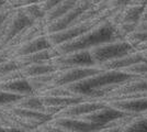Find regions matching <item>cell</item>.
Returning <instances> with one entry per match:
<instances>
[{
	"label": "cell",
	"mask_w": 147,
	"mask_h": 132,
	"mask_svg": "<svg viewBox=\"0 0 147 132\" xmlns=\"http://www.w3.org/2000/svg\"><path fill=\"white\" fill-rule=\"evenodd\" d=\"M135 77L138 76L127 75L115 70H102L86 79L63 87H65L75 96L86 97L90 99H102L104 96L113 91L117 86Z\"/></svg>",
	"instance_id": "cell-1"
},
{
	"label": "cell",
	"mask_w": 147,
	"mask_h": 132,
	"mask_svg": "<svg viewBox=\"0 0 147 132\" xmlns=\"http://www.w3.org/2000/svg\"><path fill=\"white\" fill-rule=\"evenodd\" d=\"M121 132H147V118L137 117L123 128Z\"/></svg>",
	"instance_id": "cell-22"
},
{
	"label": "cell",
	"mask_w": 147,
	"mask_h": 132,
	"mask_svg": "<svg viewBox=\"0 0 147 132\" xmlns=\"http://www.w3.org/2000/svg\"><path fill=\"white\" fill-rule=\"evenodd\" d=\"M28 132H44V131H42V130H40L38 128H36V129H33V130H30V131H28Z\"/></svg>",
	"instance_id": "cell-32"
},
{
	"label": "cell",
	"mask_w": 147,
	"mask_h": 132,
	"mask_svg": "<svg viewBox=\"0 0 147 132\" xmlns=\"http://www.w3.org/2000/svg\"><path fill=\"white\" fill-rule=\"evenodd\" d=\"M145 8L147 9V1H146V5H145Z\"/></svg>",
	"instance_id": "cell-34"
},
{
	"label": "cell",
	"mask_w": 147,
	"mask_h": 132,
	"mask_svg": "<svg viewBox=\"0 0 147 132\" xmlns=\"http://www.w3.org/2000/svg\"><path fill=\"white\" fill-rule=\"evenodd\" d=\"M136 31H147V22H145V23H137Z\"/></svg>",
	"instance_id": "cell-28"
},
{
	"label": "cell",
	"mask_w": 147,
	"mask_h": 132,
	"mask_svg": "<svg viewBox=\"0 0 147 132\" xmlns=\"http://www.w3.org/2000/svg\"><path fill=\"white\" fill-rule=\"evenodd\" d=\"M76 3H77V0H59L58 3L51 11L44 14V23L47 24V23L54 22L61 17H64L66 13L69 12L74 7L76 6Z\"/></svg>",
	"instance_id": "cell-18"
},
{
	"label": "cell",
	"mask_w": 147,
	"mask_h": 132,
	"mask_svg": "<svg viewBox=\"0 0 147 132\" xmlns=\"http://www.w3.org/2000/svg\"><path fill=\"white\" fill-rule=\"evenodd\" d=\"M31 22L19 9H13L0 25V51L8 47L13 39Z\"/></svg>",
	"instance_id": "cell-4"
},
{
	"label": "cell",
	"mask_w": 147,
	"mask_h": 132,
	"mask_svg": "<svg viewBox=\"0 0 147 132\" xmlns=\"http://www.w3.org/2000/svg\"><path fill=\"white\" fill-rule=\"evenodd\" d=\"M142 61H145L143 56H142L141 53L138 52H133L129 55H125L123 57H120V58H117V60H113L111 62H108V63H104L99 65L97 67L101 69V70H115V72H121L124 68L129 67L131 65H133L135 63H138V62H142Z\"/></svg>",
	"instance_id": "cell-16"
},
{
	"label": "cell",
	"mask_w": 147,
	"mask_h": 132,
	"mask_svg": "<svg viewBox=\"0 0 147 132\" xmlns=\"http://www.w3.org/2000/svg\"><path fill=\"white\" fill-rule=\"evenodd\" d=\"M145 22H147V9L146 8H145V9H144V11L142 12L138 23H145Z\"/></svg>",
	"instance_id": "cell-27"
},
{
	"label": "cell",
	"mask_w": 147,
	"mask_h": 132,
	"mask_svg": "<svg viewBox=\"0 0 147 132\" xmlns=\"http://www.w3.org/2000/svg\"><path fill=\"white\" fill-rule=\"evenodd\" d=\"M51 64L55 67L56 70L96 66L89 51H79V52L68 53L65 55H59L53 58L51 61Z\"/></svg>",
	"instance_id": "cell-7"
},
{
	"label": "cell",
	"mask_w": 147,
	"mask_h": 132,
	"mask_svg": "<svg viewBox=\"0 0 147 132\" xmlns=\"http://www.w3.org/2000/svg\"><path fill=\"white\" fill-rule=\"evenodd\" d=\"M108 104L101 99H86L80 101L78 104H75L71 106L61 109L59 112L56 114L54 118H81L86 114L94 112L99 109H102Z\"/></svg>",
	"instance_id": "cell-9"
},
{
	"label": "cell",
	"mask_w": 147,
	"mask_h": 132,
	"mask_svg": "<svg viewBox=\"0 0 147 132\" xmlns=\"http://www.w3.org/2000/svg\"><path fill=\"white\" fill-rule=\"evenodd\" d=\"M147 50V43H144V44H140V45H137L136 47H135V51L136 52H143V51H146Z\"/></svg>",
	"instance_id": "cell-29"
},
{
	"label": "cell",
	"mask_w": 147,
	"mask_h": 132,
	"mask_svg": "<svg viewBox=\"0 0 147 132\" xmlns=\"http://www.w3.org/2000/svg\"><path fill=\"white\" fill-rule=\"evenodd\" d=\"M20 98L21 97L16 96V95H11V94H8V93L0 91V109L10 107L13 102L19 100Z\"/></svg>",
	"instance_id": "cell-24"
},
{
	"label": "cell",
	"mask_w": 147,
	"mask_h": 132,
	"mask_svg": "<svg viewBox=\"0 0 147 132\" xmlns=\"http://www.w3.org/2000/svg\"><path fill=\"white\" fill-rule=\"evenodd\" d=\"M51 47L52 46L49 43L46 37L43 35L41 38H37L35 40H33V41H30L28 43L19 45V46L6 47L7 57H8V61H13V60H16L18 57L31 55V54H34V53H37V52L51 49Z\"/></svg>",
	"instance_id": "cell-11"
},
{
	"label": "cell",
	"mask_w": 147,
	"mask_h": 132,
	"mask_svg": "<svg viewBox=\"0 0 147 132\" xmlns=\"http://www.w3.org/2000/svg\"><path fill=\"white\" fill-rule=\"evenodd\" d=\"M57 53L54 50V47H51L47 50L41 51V52H37L34 54H31V55H26V56H21L18 57L14 61V63L17 64L18 68L21 67H24L28 65H32V64H40V63H49L51 62L53 58L57 57Z\"/></svg>",
	"instance_id": "cell-15"
},
{
	"label": "cell",
	"mask_w": 147,
	"mask_h": 132,
	"mask_svg": "<svg viewBox=\"0 0 147 132\" xmlns=\"http://www.w3.org/2000/svg\"><path fill=\"white\" fill-rule=\"evenodd\" d=\"M124 74L132 76H144L147 75V62L146 61H142L138 63H135L133 65H131L129 67L124 68L121 70Z\"/></svg>",
	"instance_id": "cell-23"
},
{
	"label": "cell",
	"mask_w": 147,
	"mask_h": 132,
	"mask_svg": "<svg viewBox=\"0 0 147 132\" xmlns=\"http://www.w3.org/2000/svg\"><path fill=\"white\" fill-rule=\"evenodd\" d=\"M138 53H140V52H138ZM141 54H142V56H143V58H144V60H145V61L147 62V50L141 52Z\"/></svg>",
	"instance_id": "cell-31"
},
{
	"label": "cell",
	"mask_w": 147,
	"mask_h": 132,
	"mask_svg": "<svg viewBox=\"0 0 147 132\" xmlns=\"http://www.w3.org/2000/svg\"><path fill=\"white\" fill-rule=\"evenodd\" d=\"M111 107L115 108L132 116L142 117L147 112V98H138V99H127V100H115L107 102Z\"/></svg>",
	"instance_id": "cell-14"
},
{
	"label": "cell",
	"mask_w": 147,
	"mask_h": 132,
	"mask_svg": "<svg viewBox=\"0 0 147 132\" xmlns=\"http://www.w3.org/2000/svg\"><path fill=\"white\" fill-rule=\"evenodd\" d=\"M9 13H10V12H9ZM9 13H1V14H0V25H1V23L3 22V20L6 19V17L9 14Z\"/></svg>",
	"instance_id": "cell-30"
},
{
	"label": "cell",
	"mask_w": 147,
	"mask_h": 132,
	"mask_svg": "<svg viewBox=\"0 0 147 132\" xmlns=\"http://www.w3.org/2000/svg\"><path fill=\"white\" fill-rule=\"evenodd\" d=\"M100 25L97 21H91V22H85V23H80V24H75L69 26L67 29L63 30V31L52 33L45 35L49 43L51 44L52 47H56L61 44H64L66 42H69L74 39L78 38L80 35L85 34L88 31H90L92 29H94L96 26Z\"/></svg>",
	"instance_id": "cell-8"
},
{
	"label": "cell",
	"mask_w": 147,
	"mask_h": 132,
	"mask_svg": "<svg viewBox=\"0 0 147 132\" xmlns=\"http://www.w3.org/2000/svg\"><path fill=\"white\" fill-rule=\"evenodd\" d=\"M43 104L41 98L36 95H30L21 97L19 100L13 102L10 107L3 109H23V110H32V111H40L43 112Z\"/></svg>",
	"instance_id": "cell-20"
},
{
	"label": "cell",
	"mask_w": 147,
	"mask_h": 132,
	"mask_svg": "<svg viewBox=\"0 0 147 132\" xmlns=\"http://www.w3.org/2000/svg\"><path fill=\"white\" fill-rule=\"evenodd\" d=\"M38 129L44 132H66V131H64V130H61V129H59V128H57V127H54V126H52V125H49V122H46V123H44L42 126H40Z\"/></svg>",
	"instance_id": "cell-26"
},
{
	"label": "cell",
	"mask_w": 147,
	"mask_h": 132,
	"mask_svg": "<svg viewBox=\"0 0 147 132\" xmlns=\"http://www.w3.org/2000/svg\"><path fill=\"white\" fill-rule=\"evenodd\" d=\"M37 1L38 0H35L34 2H32V3L28 5V6H24L19 9L22 12V14L30 21L31 23L42 21L44 18V13L41 11V9L37 6Z\"/></svg>",
	"instance_id": "cell-21"
},
{
	"label": "cell",
	"mask_w": 147,
	"mask_h": 132,
	"mask_svg": "<svg viewBox=\"0 0 147 132\" xmlns=\"http://www.w3.org/2000/svg\"><path fill=\"white\" fill-rule=\"evenodd\" d=\"M49 123L66 132H96L102 128L81 119L74 118H53L49 120Z\"/></svg>",
	"instance_id": "cell-12"
},
{
	"label": "cell",
	"mask_w": 147,
	"mask_h": 132,
	"mask_svg": "<svg viewBox=\"0 0 147 132\" xmlns=\"http://www.w3.org/2000/svg\"><path fill=\"white\" fill-rule=\"evenodd\" d=\"M129 116H132V114L124 113L122 111L115 109V108L111 107L110 105H107L102 109H99L94 112L86 114V116H84L81 118H77V119H81L84 121H86V122H89V123H93V125H97V126L103 127L111 123V122H114L117 120L129 117Z\"/></svg>",
	"instance_id": "cell-10"
},
{
	"label": "cell",
	"mask_w": 147,
	"mask_h": 132,
	"mask_svg": "<svg viewBox=\"0 0 147 132\" xmlns=\"http://www.w3.org/2000/svg\"><path fill=\"white\" fill-rule=\"evenodd\" d=\"M56 69L55 67L49 63H40V64H32V65H28L24 67L19 68L20 75L22 78L28 79V78H32V77H36V76L46 75V74H51L54 73Z\"/></svg>",
	"instance_id": "cell-19"
},
{
	"label": "cell",
	"mask_w": 147,
	"mask_h": 132,
	"mask_svg": "<svg viewBox=\"0 0 147 132\" xmlns=\"http://www.w3.org/2000/svg\"><path fill=\"white\" fill-rule=\"evenodd\" d=\"M94 5V1H87V0H77L76 6L73 9L67 12L64 17L59 18L54 22H51L45 24V35L47 34H52V33H56V32L63 31L65 29H67L69 26L76 22V20L79 18V16L84 11H86L88 9H90L92 6Z\"/></svg>",
	"instance_id": "cell-5"
},
{
	"label": "cell",
	"mask_w": 147,
	"mask_h": 132,
	"mask_svg": "<svg viewBox=\"0 0 147 132\" xmlns=\"http://www.w3.org/2000/svg\"><path fill=\"white\" fill-rule=\"evenodd\" d=\"M59 0H38L37 1V6L41 9V11L45 14L49 11H51L54 7L58 3Z\"/></svg>",
	"instance_id": "cell-25"
},
{
	"label": "cell",
	"mask_w": 147,
	"mask_h": 132,
	"mask_svg": "<svg viewBox=\"0 0 147 132\" xmlns=\"http://www.w3.org/2000/svg\"><path fill=\"white\" fill-rule=\"evenodd\" d=\"M119 40L120 39L117 37L114 26L110 22H105L96 26L94 29L88 31L78 38L56 46L54 47V50L59 56V55H65L68 53L79 52V51H89L101 44L119 41Z\"/></svg>",
	"instance_id": "cell-2"
},
{
	"label": "cell",
	"mask_w": 147,
	"mask_h": 132,
	"mask_svg": "<svg viewBox=\"0 0 147 132\" xmlns=\"http://www.w3.org/2000/svg\"><path fill=\"white\" fill-rule=\"evenodd\" d=\"M133 52H135V49L125 40H119L101 44L89 50V53L96 66L129 55Z\"/></svg>",
	"instance_id": "cell-3"
},
{
	"label": "cell",
	"mask_w": 147,
	"mask_h": 132,
	"mask_svg": "<svg viewBox=\"0 0 147 132\" xmlns=\"http://www.w3.org/2000/svg\"><path fill=\"white\" fill-rule=\"evenodd\" d=\"M102 72L97 66L91 67H78V68H68L55 70L53 74V84L54 86H67L70 84L78 83Z\"/></svg>",
	"instance_id": "cell-6"
},
{
	"label": "cell",
	"mask_w": 147,
	"mask_h": 132,
	"mask_svg": "<svg viewBox=\"0 0 147 132\" xmlns=\"http://www.w3.org/2000/svg\"><path fill=\"white\" fill-rule=\"evenodd\" d=\"M0 132H6V130H5V129H2V128H0Z\"/></svg>",
	"instance_id": "cell-33"
},
{
	"label": "cell",
	"mask_w": 147,
	"mask_h": 132,
	"mask_svg": "<svg viewBox=\"0 0 147 132\" xmlns=\"http://www.w3.org/2000/svg\"><path fill=\"white\" fill-rule=\"evenodd\" d=\"M0 91L16 95L19 97H25V96L34 95L28 81L24 78H19V79H14L11 82L0 84Z\"/></svg>",
	"instance_id": "cell-17"
},
{
	"label": "cell",
	"mask_w": 147,
	"mask_h": 132,
	"mask_svg": "<svg viewBox=\"0 0 147 132\" xmlns=\"http://www.w3.org/2000/svg\"><path fill=\"white\" fill-rule=\"evenodd\" d=\"M45 23L44 21H38V22H34L28 25L24 28L22 31L19 33L16 38L11 41V43L8 45V47H14V46H19L24 43H28L30 41H33L37 38H41L45 35Z\"/></svg>",
	"instance_id": "cell-13"
}]
</instances>
